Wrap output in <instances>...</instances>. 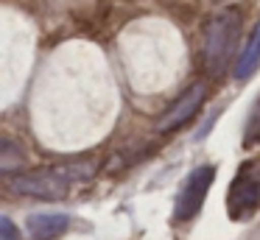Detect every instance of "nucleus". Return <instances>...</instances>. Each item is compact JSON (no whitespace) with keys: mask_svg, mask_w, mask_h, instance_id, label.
Masks as SVG:
<instances>
[{"mask_svg":"<svg viewBox=\"0 0 260 240\" xmlns=\"http://www.w3.org/2000/svg\"><path fill=\"white\" fill-rule=\"evenodd\" d=\"M0 229H3V240H17V229H14L12 218H0Z\"/></svg>","mask_w":260,"mask_h":240,"instance_id":"obj_9","label":"nucleus"},{"mask_svg":"<svg viewBox=\"0 0 260 240\" xmlns=\"http://www.w3.org/2000/svg\"><path fill=\"white\" fill-rule=\"evenodd\" d=\"M68 226H70V218L64 212H34L25 221L31 240H56L68 232Z\"/></svg>","mask_w":260,"mask_h":240,"instance_id":"obj_6","label":"nucleus"},{"mask_svg":"<svg viewBox=\"0 0 260 240\" xmlns=\"http://www.w3.org/2000/svg\"><path fill=\"white\" fill-rule=\"evenodd\" d=\"M260 210V159H249L238 167L226 193V212L232 221H249Z\"/></svg>","mask_w":260,"mask_h":240,"instance_id":"obj_3","label":"nucleus"},{"mask_svg":"<svg viewBox=\"0 0 260 240\" xmlns=\"http://www.w3.org/2000/svg\"><path fill=\"white\" fill-rule=\"evenodd\" d=\"M92 170H95L92 162H62V165H48V167H40V170L9 176L6 184L20 195L59 201V198H64L79 182H87V179L92 176Z\"/></svg>","mask_w":260,"mask_h":240,"instance_id":"obj_1","label":"nucleus"},{"mask_svg":"<svg viewBox=\"0 0 260 240\" xmlns=\"http://www.w3.org/2000/svg\"><path fill=\"white\" fill-rule=\"evenodd\" d=\"M215 182V167L213 165H199L187 173V179L182 182L179 193H176L174 204V221H190L202 212L207 193Z\"/></svg>","mask_w":260,"mask_h":240,"instance_id":"obj_4","label":"nucleus"},{"mask_svg":"<svg viewBox=\"0 0 260 240\" xmlns=\"http://www.w3.org/2000/svg\"><path fill=\"white\" fill-rule=\"evenodd\" d=\"M238 37H241V17H238V11L226 9L207 22L204 42H202V61L207 67V73L218 76L230 64L232 53L238 48Z\"/></svg>","mask_w":260,"mask_h":240,"instance_id":"obj_2","label":"nucleus"},{"mask_svg":"<svg viewBox=\"0 0 260 240\" xmlns=\"http://www.w3.org/2000/svg\"><path fill=\"white\" fill-rule=\"evenodd\" d=\"M204 84H193L187 92H182L179 98L174 100V104L168 106V109L159 115V120H157V131H162V134H168V131H174V128H179V126H185L187 120H190L193 115H196L199 109H202V100H204Z\"/></svg>","mask_w":260,"mask_h":240,"instance_id":"obj_5","label":"nucleus"},{"mask_svg":"<svg viewBox=\"0 0 260 240\" xmlns=\"http://www.w3.org/2000/svg\"><path fill=\"white\" fill-rule=\"evenodd\" d=\"M254 143H260V95L254 98V106L246 120V131H243V145H254Z\"/></svg>","mask_w":260,"mask_h":240,"instance_id":"obj_8","label":"nucleus"},{"mask_svg":"<svg viewBox=\"0 0 260 240\" xmlns=\"http://www.w3.org/2000/svg\"><path fill=\"white\" fill-rule=\"evenodd\" d=\"M257 64H260V22L252 28V33H249L246 48L241 50V56H238L232 76H235L238 81H243V78H249L254 70H257Z\"/></svg>","mask_w":260,"mask_h":240,"instance_id":"obj_7","label":"nucleus"}]
</instances>
